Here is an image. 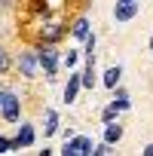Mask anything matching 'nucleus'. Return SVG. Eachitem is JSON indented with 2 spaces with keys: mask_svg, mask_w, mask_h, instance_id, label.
<instances>
[{
  "mask_svg": "<svg viewBox=\"0 0 153 156\" xmlns=\"http://www.w3.org/2000/svg\"><path fill=\"white\" fill-rule=\"evenodd\" d=\"M31 9L34 12H46V0H31Z\"/></svg>",
  "mask_w": 153,
  "mask_h": 156,
  "instance_id": "nucleus-14",
  "label": "nucleus"
},
{
  "mask_svg": "<svg viewBox=\"0 0 153 156\" xmlns=\"http://www.w3.org/2000/svg\"><path fill=\"white\" fill-rule=\"evenodd\" d=\"M123 138V126H113V122H107V129H104V141L107 144H116Z\"/></svg>",
  "mask_w": 153,
  "mask_h": 156,
  "instance_id": "nucleus-7",
  "label": "nucleus"
},
{
  "mask_svg": "<svg viewBox=\"0 0 153 156\" xmlns=\"http://www.w3.org/2000/svg\"><path fill=\"white\" fill-rule=\"evenodd\" d=\"M113 104H116L119 110H126V107H129V95H126V92H116V101H113Z\"/></svg>",
  "mask_w": 153,
  "mask_h": 156,
  "instance_id": "nucleus-13",
  "label": "nucleus"
},
{
  "mask_svg": "<svg viewBox=\"0 0 153 156\" xmlns=\"http://www.w3.org/2000/svg\"><path fill=\"white\" fill-rule=\"evenodd\" d=\"M40 64L46 67V73H49V76L55 73V67H58V58H55V52H52L49 46H46V49H40Z\"/></svg>",
  "mask_w": 153,
  "mask_h": 156,
  "instance_id": "nucleus-5",
  "label": "nucleus"
},
{
  "mask_svg": "<svg viewBox=\"0 0 153 156\" xmlns=\"http://www.w3.org/2000/svg\"><path fill=\"white\" fill-rule=\"evenodd\" d=\"M80 86H83V73H73L70 80H67V89H64V101L70 104L73 98H76V92H80Z\"/></svg>",
  "mask_w": 153,
  "mask_h": 156,
  "instance_id": "nucleus-4",
  "label": "nucleus"
},
{
  "mask_svg": "<svg viewBox=\"0 0 153 156\" xmlns=\"http://www.w3.org/2000/svg\"><path fill=\"white\" fill-rule=\"evenodd\" d=\"M113 116H116V104H113V107H107V110H104V122H113Z\"/></svg>",
  "mask_w": 153,
  "mask_h": 156,
  "instance_id": "nucleus-16",
  "label": "nucleus"
},
{
  "mask_svg": "<svg viewBox=\"0 0 153 156\" xmlns=\"http://www.w3.org/2000/svg\"><path fill=\"white\" fill-rule=\"evenodd\" d=\"M92 153H98V156H104V153H110V144H107V141H104V144H98V147H95V150H92Z\"/></svg>",
  "mask_w": 153,
  "mask_h": 156,
  "instance_id": "nucleus-17",
  "label": "nucleus"
},
{
  "mask_svg": "<svg viewBox=\"0 0 153 156\" xmlns=\"http://www.w3.org/2000/svg\"><path fill=\"white\" fill-rule=\"evenodd\" d=\"M61 153H64V156H83V153H92V141H89V138H73L70 144H64Z\"/></svg>",
  "mask_w": 153,
  "mask_h": 156,
  "instance_id": "nucleus-1",
  "label": "nucleus"
},
{
  "mask_svg": "<svg viewBox=\"0 0 153 156\" xmlns=\"http://www.w3.org/2000/svg\"><path fill=\"white\" fill-rule=\"evenodd\" d=\"M116 3H138V0H116Z\"/></svg>",
  "mask_w": 153,
  "mask_h": 156,
  "instance_id": "nucleus-21",
  "label": "nucleus"
},
{
  "mask_svg": "<svg viewBox=\"0 0 153 156\" xmlns=\"http://www.w3.org/2000/svg\"><path fill=\"white\" fill-rule=\"evenodd\" d=\"M119 73H123L119 67H107V73H104V86H110V89H113V86L119 83Z\"/></svg>",
  "mask_w": 153,
  "mask_h": 156,
  "instance_id": "nucleus-10",
  "label": "nucleus"
},
{
  "mask_svg": "<svg viewBox=\"0 0 153 156\" xmlns=\"http://www.w3.org/2000/svg\"><path fill=\"white\" fill-rule=\"evenodd\" d=\"M6 67H9V55H6V52H3V49H0V73H3V70H6Z\"/></svg>",
  "mask_w": 153,
  "mask_h": 156,
  "instance_id": "nucleus-15",
  "label": "nucleus"
},
{
  "mask_svg": "<svg viewBox=\"0 0 153 156\" xmlns=\"http://www.w3.org/2000/svg\"><path fill=\"white\" fill-rule=\"evenodd\" d=\"M55 129H58V116H55V113L49 110V113H46V135H52Z\"/></svg>",
  "mask_w": 153,
  "mask_h": 156,
  "instance_id": "nucleus-12",
  "label": "nucleus"
},
{
  "mask_svg": "<svg viewBox=\"0 0 153 156\" xmlns=\"http://www.w3.org/2000/svg\"><path fill=\"white\" fill-rule=\"evenodd\" d=\"M3 98H6V92H3V89H0V104H3Z\"/></svg>",
  "mask_w": 153,
  "mask_h": 156,
  "instance_id": "nucleus-22",
  "label": "nucleus"
},
{
  "mask_svg": "<svg viewBox=\"0 0 153 156\" xmlns=\"http://www.w3.org/2000/svg\"><path fill=\"white\" fill-rule=\"evenodd\" d=\"M144 153H147V156H153V144H150V147H147V150H144Z\"/></svg>",
  "mask_w": 153,
  "mask_h": 156,
  "instance_id": "nucleus-20",
  "label": "nucleus"
},
{
  "mask_svg": "<svg viewBox=\"0 0 153 156\" xmlns=\"http://www.w3.org/2000/svg\"><path fill=\"white\" fill-rule=\"evenodd\" d=\"M3 6H6V0H0V9H3Z\"/></svg>",
  "mask_w": 153,
  "mask_h": 156,
  "instance_id": "nucleus-23",
  "label": "nucleus"
},
{
  "mask_svg": "<svg viewBox=\"0 0 153 156\" xmlns=\"http://www.w3.org/2000/svg\"><path fill=\"white\" fill-rule=\"evenodd\" d=\"M34 141V129L31 126H22V132H19V138H16V147H25V144H31Z\"/></svg>",
  "mask_w": 153,
  "mask_h": 156,
  "instance_id": "nucleus-8",
  "label": "nucleus"
},
{
  "mask_svg": "<svg viewBox=\"0 0 153 156\" xmlns=\"http://www.w3.org/2000/svg\"><path fill=\"white\" fill-rule=\"evenodd\" d=\"M9 147H16V141H6V138H0V153H6Z\"/></svg>",
  "mask_w": 153,
  "mask_h": 156,
  "instance_id": "nucleus-18",
  "label": "nucleus"
},
{
  "mask_svg": "<svg viewBox=\"0 0 153 156\" xmlns=\"http://www.w3.org/2000/svg\"><path fill=\"white\" fill-rule=\"evenodd\" d=\"M58 37H61V25H46V40L55 43Z\"/></svg>",
  "mask_w": 153,
  "mask_h": 156,
  "instance_id": "nucleus-11",
  "label": "nucleus"
},
{
  "mask_svg": "<svg viewBox=\"0 0 153 156\" xmlns=\"http://www.w3.org/2000/svg\"><path fill=\"white\" fill-rule=\"evenodd\" d=\"M73 37H76V40H86V37H89V22H86V19H76V25H73Z\"/></svg>",
  "mask_w": 153,
  "mask_h": 156,
  "instance_id": "nucleus-9",
  "label": "nucleus"
},
{
  "mask_svg": "<svg viewBox=\"0 0 153 156\" xmlns=\"http://www.w3.org/2000/svg\"><path fill=\"white\" fill-rule=\"evenodd\" d=\"M37 67H40V52H25V55L19 58V70H22L25 76H34Z\"/></svg>",
  "mask_w": 153,
  "mask_h": 156,
  "instance_id": "nucleus-2",
  "label": "nucleus"
},
{
  "mask_svg": "<svg viewBox=\"0 0 153 156\" xmlns=\"http://www.w3.org/2000/svg\"><path fill=\"white\" fill-rule=\"evenodd\" d=\"M73 61H76V52H67V55H64V64H67V67H70V64H73Z\"/></svg>",
  "mask_w": 153,
  "mask_h": 156,
  "instance_id": "nucleus-19",
  "label": "nucleus"
},
{
  "mask_svg": "<svg viewBox=\"0 0 153 156\" xmlns=\"http://www.w3.org/2000/svg\"><path fill=\"white\" fill-rule=\"evenodd\" d=\"M135 12H138V3H119L116 6V22H129Z\"/></svg>",
  "mask_w": 153,
  "mask_h": 156,
  "instance_id": "nucleus-6",
  "label": "nucleus"
},
{
  "mask_svg": "<svg viewBox=\"0 0 153 156\" xmlns=\"http://www.w3.org/2000/svg\"><path fill=\"white\" fill-rule=\"evenodd\" d=\"M0 110H3V119L16 122V119H19V98H16L12 92H6V98H3V104H0Z\"/></svg>",
  "mask_w": 153,
  "mask_h": 156,
  "instance_id": "nucleus-3",
  "label": "nucleus"
}]
</instances>
